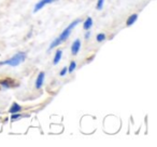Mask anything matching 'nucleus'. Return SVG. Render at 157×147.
Wrapping results in <instances>:
<instances>
[{
	"mask_svg": "<svg viewBox=\"0 0 157 147\" xmlns=\"http://www.w3.org/2000/svg\"><path fill=\"white\" fill-rule=\"evenodd\" d=\"M93 26V18H87L85 21H84V24H83V28L85 29V31H88V29H90Z\"/></svg>",
	"mask_w": 157,
	"mask_h": 147,
	"instance_id": "0eeeda50",
	"label": "nucleus"
},
{
	"mask_svg": "<svg viewBox=\"0 0 157 147\" xmlns=\"http://www.w3.org/2000/svg\"><path fill=\"white\" fill-rule=\"evenodd\" d=\"M80 23V20H75L74 22H72L71 24L68 25V27L65 29V31H63V33L60 34V35L58 36V37L56 38V39L54 40V41H52V43L50 44V47H48V51H51L52 49H54L55 47L59 46L60 43H63V41H66V40L69 38L70 34H71V31H73V28L76 26V25Z\"/></svg>",
	"mask_w": 157,
	"mask_h": 147,
	"instance_id": "f257e3e1",
	"label": "nucleus"
},
{
	"mask_svg": "<svg viewBox=\"0 0 157 147\" xmlns=\"http://www.w3.org/2000/svg\"><path fill=\"white\" fill-rule=\"evenodd\" d=\"M54 1H57V0H40L39 2H38L37 5L35 6V8H33V12L40 11V10H41L42 8H43L45 5H48V3H52V2H54Z\"/></svg>",
	"mask_w": 157,
	"mask_h": 147,
	"instance_id": "20e7f679",
	"label": "nucleus"
},
{
	"mask_svg": "<svg viewBox=\"0 0 157 147\" xmlns=\"http://www.w3.org/2000/svg\"><path fill=\"white\" fill-rule=\"evenodd\" d=\"M96 39H97V41H98V42H102L103 40H105V35L103 33L98 34V35H97V37H96Z\"/></svg>",
	"mask_w": 157,
	"mask_h": 147,
	"instance_id": "f8f14e48",
	"label": "nucleus"
},
{
	"mask_svg": "<svg viewBox=\"0 0 157 147\" xmlns=\"http://www.w3.org/2000/svg\"><path fill=\"white\" fill-rule=\"evenodd\" d=\"M21 116H22V115H18V114H16V112H15V114H14V115H13V116H12V117H11V118H12V120H15V119L20 118V117H21Z\"/></svg>",
	"mask_w": 157,
	"mask_h": 147,
	"instance_id": "2eb2a0df",
	"label": "nucleus"
},
{
	"mask_svg": "<svg viewBox=\"0 0 157 147\" xmlns=\"http://www.w3.org/2000/svg\"><path fill=\"white\" fill-rule=\"evenodd\" d=\"M0 84L6 89H9V88H12V87H16L17 84L15 82V80L13 79H2L0 80Z\"/></svg>",
	"mask_w": 157,
	"mask_h": 147,
	"instance_id": "7ed1b4c3",
	"label": "nucleus"
},
{
	"mask_svg": "<svg viewBox=\"0 0 157 147\" xmlns=\"http://www.w3.org/2000/svg\"><path fill=\"white\" fill-rule=\"evenodd\" d=\"M67 71H68V68L67 67H63V69H61V71L59 72V75H60V76H65L66 74H67Z\"/></svg>",
	"mask_w": 157,
	"mask_h": 147,
	"instance_id": "4468645a",
	"label": "nucleus"
},
{
	"mask_svg": "<svg viewBox=\"0 0 157 147\" xmlns=\"http://www.w3.org/2000/svg\"><path fill=\"white\" fill-rule=\"evenodd\" d=\"M103 5H105V0H98V2H97V6H96V9L97 10H102Z\"/></svg>",
	"mask_w": 157,
	"mask_h": 147,
	"instance_id": "ddd939ff",
	"label": "nucleus"
},
{
	"mask_svg": "<svg viewBox=\"0 0 157 147\" xmlns=\"http://www.w3.org/2000/svg\"><path fill=\"white\" fill-rule=\"evenodd\" d=\"M61 55H63V51L57 50L56 53H55L54 59H53V63H54V65H56V64L59 63V61H60V59H61Z\"/></svg>",
	"mask_w": 157,
	"mask_h": 147,
	"instance_id": "1a4fd4ad",
	"label": "nucleus"
},
{
	"mask_svg": "<svg viewBox=\"0 0 157 147\" xmlns=\"http://www.w3.org/2000/svg\"><path fill=\"white\" fill-rule=\"evenodd\" d=\"M75 67H76V63L74 61H72L71 63H70L69 67H67L68 68V72H73L74 69H75Z\"/></svg>",
	"mask_w": 157,
	"mask_h": 147,
	"instance_id": "9b49d317",
	"label": "nucleus"
},
{
	"mask_svg": "<svg viewBox=\"0 0 157 147\" xmlns=\"http://www.w3.org/2000/svg\"><path fill=\"white\" fill-rule=\"evenodd\" d=\"M26 53L25 52H20L17 53V54H15L13 57H11V59H7V61H3V62H0V66H3V65H10V66H13V67H15V66H18L20 64H22L23 62L26 59Z\"/></svg>",
	"mask_w": 157,
	"mask_h": 147,
	"instance_id": "f03ea898",
	"label": "nucleus"
},
{
	"mask_svg": "<svg viewBox=\"0 0 157 147\" xmlns=\"http://www.w3.org/2000/svg\"><path fill=\"white\" fill-rule=\"evenodd\" d=\"M90 37V33L88 31V33H86V34H85V38H86V39H88Z\"/></svg>",
	"mask_w": 157,
	"mask_h": 147,
	"instance_id": "dca6fc26",
	"label": "nucleus"
},
{
	"mask_svg": "<svg viewBox=\"0 0 157 147\" xmlns=\"http://www.w3.org/2000/svg\"><path fill=\"white\" fill-rule=\"evenodd\" d=\"M44 78H45V74L43 71H41L39 74V76L37 77V80H36V88L37 89H41L42 86H43L44 82Z\"/></svg>",
	"mask_w": 157,
	"mask_h": 147,
	"instance_id": "423d86ee",
	"label": "nucleus"
},
{
	"mask_svg": "<svg viewBox=\"0 0 157 147\" xmlns=\"http://www.w3.org/2000/svg\"><path fill=\"white\" fill-rule=\"evenodd\" d=\"M80 49H81V41H80V39H75L73 41V43H72V46H71L72 54L76 55L78 53V51H80Z\"/></svg>",
	"mask_w": 157,
	"mask_h": 147,
	"instance_id": "39448f33",
	"label": "nucleus"
},
{
	"mask_svg": "<svg viewBox=\"0 0 157 147\" xmlns=\"http://www.w3.org/2000/svg\"><path fill=\"white\" fill-rule=\"evenodd\" d=\"M138 20V14H131L130 16L128 18V20H127V22H126V25L127 26H131L132 24H135V22Z\"/></svg>",
	"mask_w": 157,
	"mask_h": 147,
	"instance_id": "6e6552de",
	"label": "nucleus"
},
{
	"mask_svg": "<svg viewBox=\"0 0 157 147\" xmlns=\"http://www.w3.org/2000/svg\"><path fill=\"white\" fill-rule=\"evenodd\" d=\"M21 109H22V107H21L17 103H13V104H12V106H11V108L9 109V112H11V114H15V112H20Z\"/></svg>",
	"mask_w": 157,
	"mask_h": 147,
	"instance_id": "9d476101",
	"label": "nucleus"
}]
</instances>
